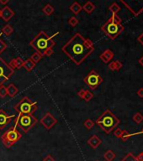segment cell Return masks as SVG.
<instances>
[{"label": "cell", "mask_w": 143, "mask_h": 161, "mask_svg": "<svg viewBox=\"0 0 143 161\" xmlns=\"http://www.w3.org/2000/svg\"><path fill=\"white\" fill-rule=\"evenodd\" d=\"M109 11L112 13V14H117V13L120 12V7L116 3H113L109 7Z\"/></svg>", "instance_id": "cb8c5ba5"}, {"label": "cell", "mask_w": 143, "mask_h": 161, "mask_svg": "<svg viewBox=\"0 0 143 161\" xmlns=\"http://www.w3.org/2000/svg\"><path fill=\"white\" fill-rule=\"evenodd\" d=\"M42 57H43V56H42L41 54L38 53V52H36V51H35L34 53L32 54V55H31L30 58V59H31V60H32L34 62L36 63V64H37V63L39 62V61L41 60V58H42Z\"/></svg>", "instance_id": "d4e9b609"}, {"label": "cell", "mask_w": 143, "mask_h": 161, "mask_svg": "<svg viewBox=\"0 0 143 161\" xmlns=\"http://www.w3.org/2000/svg\"><path fill=\"white\" fill-rule=\"evenodd\" d=\"M9 3V0H0V3L1 4H6Z\"/></svg>", "instance_id": "ab89813d"}, {"label": "cell", "mask_w": 143, "mask_h": 161, "mask_svg": "<svg viewBox=\"0 0 143 161\" xmlns=\"http://www.w3.org/2000/svg\"><path fill=\"white\" fill-rule=\"evenodd\" d=\"M136 134H143V129L140 132V133H135V134H131V136H133V135H136Z\"/></svg>", "instance_id": "b9f144b4"}, {"label": "cell", "mask_w": 143, "mask_h": 161, "mask_svg": "<svg viewBox=\"0 0 143 161\" xmlns=\"http://www.w3.org/2000/svg\"><path fill=\"white\" fill-rule=\"evenodd\" d=\"M22 138V134L17 130L15 127H11L2 134L1 140L6 148H10Z\"/></svg>", "instance_id": "52a82bcc"}, {"label": "cell", "mask_w": 143, "mask_h": 161, "mask_svg": "<svg viewBox=\"0 0 143 161\" xmlns=\"http://www.w3.org/2000/svg\"><path fill=\"white\" fill-rule=\"evenodd\" d=\"M130 137H131V134H129L127 131H125V130H122V134H121V136H120V138H121L123 141H126Z\"/></svg>", "instance_id": "1f68e13d"}, {"label": "cell", "mask_w": 143, "mask_h": 161, "mask_svg": "<svg viewBox=\"0 0 143 161\" xmlns=\"http://www.w3.org/2000/svg\"><path fill=\"white\" fill-rule=\"evenodd\" d=\"M53 36H49L45 31H41L30 42V45L42 56H51L53 54V47L56 45L52 40Z\"/></svg>", "instance_id": "7a4b0ae2"}, {"label": "cell", "mask_w": 143, "mask_h": 161, "mask_svg": "<svg viewBox=\"0 0 143 161\" xmlns=\"http://www.w3.org/2000/svg\"><path fill=\"white\" fill-rule=\"evenodd\" d=\"M36 102L32 101L28 97H24L14 107L19 114H33L37 109Z\"/></svg>", "instance_id": "8992f818"}, {"label": "cell", "mask_w": 143, "mask_h": 161, "mask_svg": "<svg viewBox=\"0 0 143 161\" xmlns=\"http://www.w3.org/2000/svg\"><path fill=\"white\" fill-rule=\"evenodd\" d=\"M137 95H138V97H140V98H143V88H140V89L137 91Z\"/></svg>", "instance_id": "74e56055"}, {"label": "cell", "mask_w": 143, "mask_h": 161, "mask_svg": "<svg viewBox=\"0 0 143 161\" xmlns=\"http://www.w3.org/2000/svg\"><path fill=\"white\" fill-rule=\"evenodd\" d=\"M13 117H14V115L9 116L3 109L0 108V129L4 128L6 126L8 125L9 123L11 122V119Z\"/></svg>", "instance_id": "8fae6325"}, {"label": "cell", "mask_w": 143, "mask_h": 161, "mask_svg": "<svg viewBox=\"0 0 143 161\" xmlns=\"http://www.w3.org/2000/svg\"><path fill=\"white\" fill-rule=\"evenodd\" d=\"M83 125L84 127L87 128V129H91L94 126V122L92 120V119H86L83 123Z\"/></svg>", "instance_id": "4316f807"}, {"label": "cell", "mask_w": 143, "mask_h": 161, "mask_svg": "<svg viewBox=\"0 0 143 161\" xmlns=\"http://www.w3.org/2000/svg\"><path fill=\"white\" fill-rule=\"evenodd\" d=\"M137 161H143V152L140 153L137 157H135Z\"/></svg>", "instance_id": "8d00e7d4"}, {"label": "cell", "mask_w": 143, "mask_h": 161, "mask_svg": "<svg viewBox=\"0 0 143 161\" xmlns=\"http://www.w3.org/2000/svg\"><path fill=\"white\" fill-rule=\"evenodd\" d=\"M6 96H8V94H7V87L2 85V86H0V98H3Z\"/></svg>", "instance_id": "f546056e"}, {"label": "cell", "mask_w": 143, "mask_h": 161, "mask_svg": "<svg viewBox=\"0 0 143 161\" xmlns=\"http://www.w3.org/2000/svg\"><path fill=\"white\" fill-rule=\"evenodd\" d=\"M69 9L71 10L73 14H75V15L78 14L80 13V11L82 10V6L78 3V2H74L71 6L69 7Z\"/></svg>", "instance_id": "ffe728a7"}, {"label": "cell", "mask_w": 143, "mask_h": 161, "mask_svg": "<svg viewBox=\"0 0 143 161\" xmlns=\"http://www.w3.org/2000/svg\"><path fill=\"white\" fill-rule=\"evenodd\" d=\"M9 65L14 70V69H20L23 67L24 65V60L21 57H17L15 59H13L10 63L9 64Z\"/></svg>", "instance_id": "9a60e30c"}, {"label": "cell", "mask_w": 143, "mask_h": 161, "mask_svg": "<svg viewBox=\"0 0 143 161\" xmlns=\"http://www.w3.org/2000/svg\"><path fill=\"white\" fill-rule=\"evenodd\" d=\"M38 119L33 114H19L15 117L14 126L20 128L24 133H27L30 128L36 125Z\"/></svg>", "instance_id": "5b68a950"}, {"label": "cell", "mask_w": 143, "mask_h": 161, "mask_svg": "<svg viewBox=\"0 0 143 161\" xmlns=\"http://www.w3.org/2000/svg\"><path fill=\"white\" fill-rule=\"evenodd\" d=\"M42 161H55V159H54L51 154H48L47 156H45V158L43 159Z\"/></svg>", "instance_id": "d590c367"}, {"label": "cell", "mask_w": 143, "mask_h": 161, "mask_svg": "<svg viewBox=\"0 0 143 161\" xmlns=\"http://www.w3.org/2000/svg\"><path fill=\"white\" fill-rule=\"evenodd\" d=\"M113 57H114V53H113V51L110 50H109V49H108V50H105L103 53L99 55L100 60L104 63L109 62V61L113 59Z\"/></svg>", "instance_id": "4fadbf2b"}, {"label": "cell", "mask_w": 143, "mask_h": 161, "mask_svg": "<svg viewBox=\"0 0 143 161\" xmlns=\"http://www.w3.org/2000/svg\"><path fill=\"white\" fill-rule=\"evenodd\" d=\"M40 123L43 126L45 129L49 130L55 124L57 123V119L55 117H53V115L51 113H47L41 117V119L40 120Z\"/></svg>", "instance_id": "30bf717a"}, {"label": "cell", "mask_w": 143, "mask_h": 161, "mask_svg": "<svg viewBox=\"0 0 143 161\" xmlns=\"http://www.w3.org/2000/svg\"><path fill=\"white\" fill-rule=\"evenodd\" d=\"M123 66V64L120 62V61H112L109 64V70L111 71H119L121 69V67Z\"/></svg>", "instance_id": "ac0fdd59"}, {"label": "cell", "mask_w": 143, "mask_h": 161, "mask_svg": "<svg viewBox=\"0 0 143 161\" xmlns=\"http://www.w3.org/2000/svg\"><path fill=\"white\" fill-rule=\"evenodd\" d=\"M82 9H83L86 13H88V14H92V12L95 9V5L92 2L88 1V2H86L84 3V5L82 7Z\"/></svg>", "instance_id": "d6986e66"}, {"label": "cell", "mask_w": 143, "mask_h": 161, "mask_svg": "<svg viewBox=\"0 0 143 161\" xmlns=\"http://www.w3.org/2000/svg\"><path fill=\"white\" fill-rule=\"evenodd\" d=\"M101 30L109 39H116L124 30V26L121 24V18L117 14H112V16L108 19L107 22L101 27Z\"/></svg>", "instance_id": "3957f363"}, {"label": "cell", "mask_w": 143, "mask_h": 161, "mask_svg": "<svg viewBox=\"0 0 143 161\" xmlns=\"http://www.w3.org/2000/svg\"><path fill=\"white\" fill-rule=\"evenodd\" d=\"M62 50L72 62L80 65L94 50V45L90 39L77 33L63 45Z\"/></svg>", "instance_id": "6da1fadb"}, {"label": "cell", "mask_w": 143, "mask_h": 161, "mask_svg": "<svg viewBox=\"0 0 143 161\" xmlns=\"http://www.w3.org/2000/svg\"><path fill=\"white\" fill-rule=\"evenodd\" d=\"M18 92H19L18 87H17L14 84L10 83L9 86L7 87V94H8V96L10 97V98H14V96L17 95Z\"/></svg>", "instance_id": "2e32d148"}, {"label": "cell", "mask_w": 143, "mask_h": 161, "mask_svg": "<svg viewBox=\"0 0 143 161\" xmlns=\"http://www.w3.org/2000/svg\"><path fill=\"white\" fill-rule=\"evenodd\" d=\"M96 161H98V160H96Z\"/></svg>", "instance_id": "ee69618b"}, {"label": "cell", "mask_w": 143, "mask_h": 161, "mask_svg": "<svg viewBox=\"0 0 143 161\" xmlns=\"http://www.w3.org/2000/svg\"><path fill=\"white\" fill-rule=\"evenodd\" d=\"M83 81L89 87L90 89L94 90L96 89L98 86L103 82V78L99 76L98 72H95L94 70H92L84 77Z\"/></svg>", "instance_id": "9c48e42d"}, {"label": "cell", "mask_w": 143, "mask_h": 161, "mask_svg": "<svg viewBox=\"0 0 143 161\" xmlns=\"http://www.w3.org/2000/svg\"><path fill=\"white\" fill-rule=\"evenodd\" d=\"M2 34L0 33V54L3 53L5 50H6V48H7V45H6V43L2 40Z\"/></svg>", "instance_id": "4dcf8cb0"}, {"label": "cell", "mask_w": 143, "mask_h": 161, "mask_svg": "<svg viewBox=\"0 0 143 161\" xmlns=\"http://www.w3.org/2000/svg\"><path fill=\"white\" fill-rule=\"evenodd\" d=\"M121 161H137V160L131 153H128Z\"/></svg>", "instance_id": "d6a6232c"}, {"label": "cell", "mask_w": 143, "mask_h": 161, "mask_svg": "<svg viewBox=\"0 0 143 161\" xmlns=\"http://www.w3.org/2000/svg\"><path fill=\"white\" fill-rule=\"evenodd\" d=\"M133 121L136 123H141L143 121V115L140 113H135V115L133 116Z\"/></svg>", "instance_id": "484cf974"}, {"label": "cell", "mask_w": 143, "mask_h": 161, "mask_svg": "<svg viewBox=\"0 0 143 161\" xmlns=\"http://www.w3.org/2000/svg\"><path fill=\"white\" fill-rule=\"evenodd\" d=\"M14 15V12L9 8V6H4L3 9H1V16L0 18L5 22H8L11 19V18Z\"/></svg>", "instance_id": "7c38bea8"}, {"label": "cell", "mask_w": 143, "mask_h": 161, "mask_svg": "<svg viewBox=\"0 0 143 161\" xmlns=\"http://www.w3.org/2000/svg\"><path fill=\"white\" fill-rule=\"evenodd\" d=\"M94 98V94L89 91V90H86V92H85V95H84V97H83V100L85 101V102H89L91 99Z\"/></svg>", "instance_id": "f1b7e54d"}, {"label": "cell", "mask_w": 143, "mask_h": 161, "mask_svg": "<svg viewBox=\"0 0 143 161\" xmlns=\"http://www.w3.org/2000/svg\"><path fill=\"white\" fill-rule=\"evenodd\" d=\"M13 31H14V29H13V27L11 26L10 25H4L3 28L2 29V33L4 34L6 36L10 35L13 33Z\"/></svg>", "instance_id": "7402d4cb"}, {"label": "cell", "mask_w": 143, "mask_h": 161, "mask_svg": "<svg viewBox=\"0 0 143 161\" xmlns=\"http://www.w3.org/2000/svg\"><path fill=\"white\" fill-rule=\"evenodd\" d=\"M14 73V70L2 57H0V86L3 85Z\"/></svg>", "instance_id": "ba28073f"}, {"label": "cell", "mask_w": 143, "mask_h": 161, "mask_svg": "<svg viewBox=\"0 0 143 161\" xmlns=\"http://www.w3.org/2000/svg\"><path fill=\"white\" fill-rule=\"evenodd\" d=\"M97 125L106 134H110L120 123V120L110 111L105 110L96 120Z\"/></svg>", "instance_id": "277c9868"}, {"label": "cell", "mask_w": 143, "mask_h": 161, "mask_svg": "<svg viewBox=\"0 0 143 161\" xmlns=\"http://www.w3.org/2000/svg\"><path fill=\"white\" fill-rule=\"evenodd\" d=\"M87 143H88V144L89 145L92 149H97L98 146L101 144L102 141H101V139L98 138L97 135H93L88 140Z\"/></svg>", "instance_id": "5bb4252c"}, {"label": "cell", "mask_w": 143, "mask_h": 161, "mask_svg": "<svg viewBox=\"0 0 143 161\" xmlns=\"http://www.w3.org/2000/svg\"><path fill=\"white\" fill-rule=\"evenodd\" d=\"M138 62H139V64H140V65H142V66L143 67V55L142 56V57H141V58H140V60L138 61Z\"/></svg>", "instance_id": "60d3db41"}, {"label": "cell", "mask_w": 143, "mask_h": 161, "mask_svg": "<svg viewBox=\"0 0 143 161\" xmlns=\"http://www.w3.org/2000/svg\"><path fill=\"white\" fill-rule=\"evenodd\" d=\"M78 19L76 18V17H74V16H72L71 18L68 19V21H67V23H68V25H71L72 27H75L78 24Z\"/></svg>", "instance_id": "83f0119b"}, {"label": "cell", "mask_w": 143, "mask_h": 161, "mask_svg": "<svg viewBox=\"0 0 143 161\" xmlns=\"http://www.w3.org/2000/svg\"><path fill=\"white\" fill-rule=\"evenodd\" d=\"M104 159L106 161H112L114 160V159L116 158V153L113 152L112 150H108L105 152L104 155Z\"/></svg>", "instance_id": "603a6c76"}, {"label": "cell", "mask_w": 143, "mask_h": 161, "mask_svg": "<svg viewBox=\"0 0 143 161\" xmlns=\"http://www.w3.org/2000/svg\"><path fill=\"white\" fill-rule=\"evenodd\" d=\"M0 16H1V9H0Z\"/></svg>", "instance_id": "7bdbcfd3"}, {"label": "cell", "mask_w": 143, "mask_h": 161, "mask_svg": "<svg viewBox=\"0 0 143 161\" xmlns=\"http://www.w3.org/2000/svg\"><path fill=\"white\" fill-rule=\"evenodd\" d=\"M54 10H55V9H54V7L52 5V4H50V3H48V4L45 5V7L42 9L43 13L45 14L46 16H50V15H52V14H53Z\"/></svg>", "instance_id": "44dd1931"}, {"label": "cell", "mask_w": 143, "mask_h": 161, "mask_svg": "<svg viewBox=\"0 0 143 161\" xmlns=\"http://www.w3.org/2000/svg\"><path fill=\"white\" fill-rule=\"evenodd\" d=\"M137 40H138V41L143 45V33H142V34L139 35V37L137 38Z\"/></svg>", "instance_id": "f35d334b"}, {"label": "cell", "mask_w": 143, "mask_h": 161, "mask_svg": "<svg viewBox=\"0 0 143 161\" xmlns=\"http://www.w3.org/2000/svg\"><path fill=\"white\" fill-rule=\"evenodd\" d=\"M121 134H122V130H121L120 128H116V129L114 131V135H115L116 138H120Z\"/></svg>", "instance_id": "836d02e7"}, {"label": "cell", "mask_w": 143, "mask_h": 161, "mask_svg": "<svg viewBox=\"0 0 143 161\" xmlns=\"http://www.w3.org/2000/svg\"><path fill=\"white\" fill-rule=\"evenodd\" d=\"M85 92H86V90L85 89H81L78 92V97L80 98H83V97H84V95H85Z\"/></svg>", "instance_id": "e575fe53"}, {"label": "cell", "mask_w": 143, "mask_h": 161, "mask_svg": "<svg viewBox=\"0 0 143 161\" xmlns=\"http://www.w3.org/2000/svg\"><path fill=\"white\" fill-rule=\"evenodd\" d=\"M36 64L30 58H28L27 60L24 61V65L23 67L26 70L27 72H31L35 67H36Z\"/></svg>", "instance_id": "e0dca14e"}]
</instances>
